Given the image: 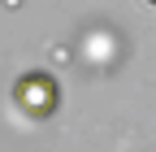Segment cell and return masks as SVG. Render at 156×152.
I'll list each match as a JSON object with an SVG mask.
<instances>
[{"mask_svg": "<svg viewBox=\"0 0 156 152\" xmlns=\"http://www.w3.org/2000/svg\"><path fill=\"white\" fill-rule=\"evenodd\" d=\"M13 100L22 104L30 118H48V113H56V104H61V87H56L52 74L30 70V74H22V78L13 83Z\"/></svg>", "mask_w": 156, "mask_h": 152, "instance_id": "1", "label": "cell"}]
</instances>
